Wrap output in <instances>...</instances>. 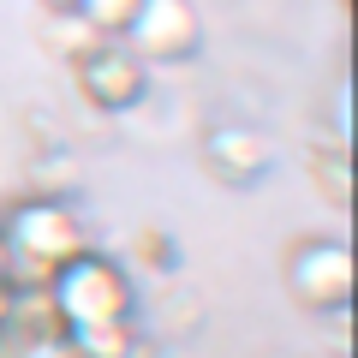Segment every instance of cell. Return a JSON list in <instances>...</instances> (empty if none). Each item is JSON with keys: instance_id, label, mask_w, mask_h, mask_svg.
<instances>
[{"instance_id": "9c48e42d", "label": "cell", "mask_w": 358, "mask_h": 358, "mask_svg": "<svg viewBox=\"0 0 358 358\" xmlns=\"http://www.w3.org/2000/svg\"><path fill=\"white\" fill-rule=\"evenodd\" d=\"M72 13L84 18V24L96 30V36H126L131 13H138V0H78Z\"/></svg>"}, {"instance_id": "8fae6325", "label": "cell", "mask_w": 358, "mask_h": 358, "mask_svg": "<svg viewBox=\"0 0 358 358\" xmlns=\"http://www.w3.org/2000/svg\"><path fill=\"white\" fill-rule=\"evenodd\" d=\"M0 293H13V257H6V233H0Z\"/></svg>"}, {"instance_id": "7a4b0ae2", "label": "cell", "mask_w": 358, "mask_h": 358, "mask_svg": "<svg viewBox=\"0 0 358 358\" xmlns=\"http://www.w3.org/2000/svg\"><path fill=\"white\" fill-rule=\"evenodd\" d=\"M54 329H90V322H126L131 317V275L102 251H78L54 281L42 287Z\"/></svg>"}, {"instance_id": "30bf717a", "label": "cell", "mask_w": 358, "mask_h": 358, "mask_svg": "<svg viewBox=\"0 0 358 358\" xmlns=\"http://www.w3.org/2000/svg\"><path fill=\"white\" fill-rule=\"evenodd\" d=\"M13 358H84V352H78V346L66 341L60 329H36V334H30V341L13 352Z\"/></svg>"}, {"instance_id": "6da1fadb", "label": "cell", "mask_w": 358, "mask_h": 358, "mask_svg": "<svg viewBox=\"0 0 358 358\" xmlns=\"http://www.w3.org/2000/svg\"><path fill=\"white\" fill-rule=\"evenodd\" d=\"M6 233V257H13V287H48L54 268H66L78 251H90V233L72 203L60 197H24L13 215L0 221Z\"/></svg>"}, {"instance_id": "7c38bea8", "label": "cell", "mask_w": 358, "mask_h": 358, "mask_svg": "<svg viewBox=\"0 0 358 358\" xmlns=\"http://www.w3.org/2000/svg\"><path fill=\"white\" fill-rule=\"evenodd\" d=\"M42 6H48V13H72L78 0H42Z\"/></svg>"}, {"instance_id": "4fadbf2b", "label": "cell", "mask_w": 358, "mask_h": 358, "mask_svg": "<svg viewBox=\"0 0 358 358\" xmlns=\"http://www.w3.org/2000/svg\"><path fill=\"white\" fill-rule=\"evenodd\" d=\"M0 322H6V293H0Z\"/></svg>"}, {"instance_id": "277c9868", "label": "cell", "mask_w": 358, "mask_h": 358, "mask_svg": "<svg viewBox=\"0 0 358 358\" xmlns=\"http://www.w3.org/2000/svg\"><path fill=\"white\" fill-rule=\"evenodd\" d=\"M126 42L143 66H173L192 60L197 42H203V18H197L192 0H138V13L126 24Z\"/></svg>"}, {"instance_id": "ba28073f", "label": "cell", "mask_w": 358, "mask_h": 358, "mask_svg": "<svg viewBox=\"0 0 358 358\" xmlns=\"http://www.w3.org/2000/svg\"><path fill=\"white\" fill-rule=\"evenodd\" d=\"M42 42H48L60 60H78V54H90L102 36H96V30H90L78 13H48V36H42Z\"/></svg>"}, {"instance_id": "8992f818", "label": "cell", "mask_w": 358, "mask_h": 358, "mask_svg": "<svg viewBox=\"0 0 358 358\" xmlns=\"http://www.w3.org/2000/svg\"><path fill=\"white\" fill-rule=\"evenodd\" d=\"M209 162H215L233 185H245L251 173L268 167V143L257 138V131H245V126H221V131H209Z\"/></svg>"}, {"instance_id": "5b68a950", "label": "cell", "mask_w": 358, "mask_h": 358, "mask_svg": "<svg viewBox=\"0 0 358 358\" xmlns=\"http://www.w3.org/2000/svg\"><path fill=\"white\" fill-rule=\"evenodd\" d=\"M287 293L305 310H346V299H352L346 239H299L293 257H287Z\"/></svg>"}, {"instance_id": "3957f363", "label": "cell", "mask_w": 358, "mask_h": 358, "mask_svg": "<svg viewBox=\"0 0 358 358\" xmlns=\"http://www.w3.org/2000/svg\"><path fill=\"white\" fill-rule=\"evenodd\" d=\"M72 78H78V96L90 108H102V114H126L150 96V66L126 48L120 36H102L90 54L72 60Z\"/></svg>"}, {"instance_id": "52a82bcc", "label": "cell", "mask_w": 358, "mask_h": 358, "mask_svg": "<svg viewBox=\"0 0 358 358\" xmlns=\"http://www.w3.org/2000/svg\"><path fill=\"white\" fill-rule=\"evenodd\" d=\"M60 334H66L84 358H131V352H138L131 317H126V322H90V329H60Z\"/></svg>"}]
</instances>
